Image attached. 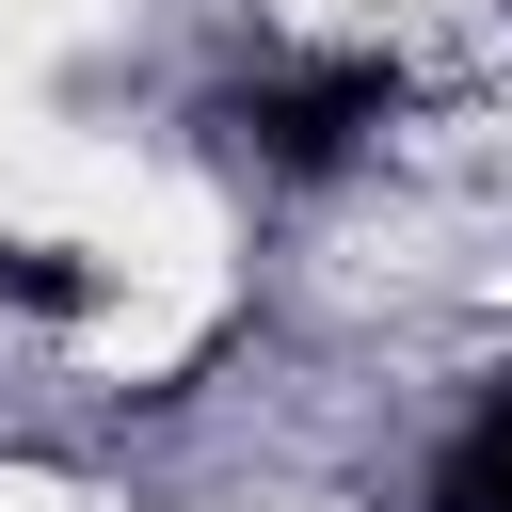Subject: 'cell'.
I'll return each mask as SVG.
<instances>
[{
    "instance_id": "7a4b0ae2",
    "label": "cell",
    "mask_w": 512,
    "mask_h": 512,
    "mask_svg": "<svg viewBox=\"0 0 512 512\" xmlns=\"http://www.w3.org/2000/svg\"><path fill=\"white\" fill-rule=\"evenodd\" d=\"M432 512H512V400H480V432L448 448V480H432Z\"/></svg>"
},
{
    "instance_id": "3957f363",
    "label": "cell",
    "mask_w": 512,
    "mask_h": 512,
    "mask_svg": "<svg viewBox=\"0 0 512 512\" xmlns=\"http://www.w3.org/2000/svg\"><path fill=\"white\" fill-rule=\"evenodd\" d=\"M0 304H80V272H64L48 240H32V256H0Z\"/></svg>"
},
{
    "instance_id": "6da1fadb",
    "label": "cell",
    "mask_w": 512,
    "mask_h": 512,
    "mask_svg": "<svg viewBox=\"0 0 512 512\" xmlns=\"http://www.w3.org/2000/svg\"><path fill=\"white\" fill-rule=\"evenodd\" d=\"M384 112H400V80H384V64H272V80H240V96H224V144H240L256 176H336Z\"/></svg>"
}]
</instances>
